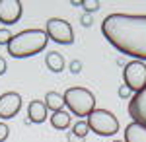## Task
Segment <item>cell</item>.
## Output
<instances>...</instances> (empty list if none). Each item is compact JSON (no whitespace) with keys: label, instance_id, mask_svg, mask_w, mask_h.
<instances>
[{"label":"cell","instance_id":"1","mask_svg":"<svg viewBox=\"0 0 146 142\" xmlns=\"http://www.w3.org/2000/svg\"><path fill=\"white\" fill-rule=\"evenodd\" d=\"M101 33L119 53L146 60V14H109L101 22Z\"/></svg>","mask_w":146,"mask_h":142},{"label":"cell","instance_id":"2","mask_svg":"<svg viewBox=\"0 0 146 142\" xmlns=\"http://www.w3.org/2000/svg\"><path fill=\"white\" fill-rule=\"evenodd\" d=\"M49 35L45 29H23L16 33L8 43V55L14 58H29L45 51Z\"/></svg>","mask_w":146,"mask_h":142},{"label":"cell","instance_id":"3","mask_svg":"<svg viewBox=\"0 0 146 142\" xmlns=\"http://www.w3.org/2000/svg\"><path fill=\"white\" fill-rule=\"evenodd\" d=\"M62 98H64V105L68 107V113L76 115L80 119L88 117L96 109V96L88 88H68Z\"/></svg>","mask_w":146,"mask_h":142},{"label":"cell","instance_id":"4","mask_svg":"<svg viewBox=\"0 0 146 142\" xmlns=\"http://www.w3.org/2000/svg\"><path fill=\"white\" fill-rule=\"evenodd\" d=\"M88 129L94 131L98 136H115L119 132V119L107 109H96L86 117Z\"/></svg>","mask_w":146,"mask_h":142},{"label":"cell","instance_id":"5","mask_svg":"<svg viewBox=\"0 0 146 142\" xmlns=\"http://www.w3.org/2000/svg\"><path fill=\"white\" fill-rule=\"evenodd\" d=\"M123 82L133 94L146 88V64L142 60H131L123 68Z\"/></svg>","mask_w":146,"mask_h":142},{"label":"cell","instance_id":"6","mask_svg":"<svg viewBox=\"0 0 146 142\" xmlns=\"http://www.w3.org/2000/svg\"><path fill=\"white\" fill-rule=\"evenodd\" d=\"M45 33L49 35V39H53L58 45H72L74 43V31H72V25L66 20L49 18L45 22Z\"/></svg>","mask_w":146,"mask_h":142},{"label":"cell","instance_id":"7","mask_svg":"<svg viewBox=\"0 0 146 142\" xmlns=\"http://www.w3.org/2000/svg\"><path fill=\"white\" fill-rule=\"evenodd\" d=\"M22 109V96L18 92H6L0 96V119H12Z\"/></svg>","mask_w":146,"mask_h":142},{"label":"cell","instance_id":"8","mask_svg":"<svg viewBox=\"0 0 146 142\" xmlns=\"http://www.w3.org/2000/svg\"><path fill=\"white\" fill-rule=\"evenodd\" d=\"M23 6L20 0H0V23L12 25L18 23L22 18Z\"/></svg>","mask_w":146,"mask_h":142},{"label":"cell","instance_id":"9","mask_svg":"<svg viewBox=\"0 0 146 142\" xmlns=\"http://www.w3.org/2000/svg\"><path fill=\"white\" fill-rule=\"evenodd\" d=\"M129 115L133 123H140L146 127V88L133 94V98L129 101Z\"/></svg>","mask_w":146,"mask_h":142},{"label":"cell","instance_id":"10","mask_svg":"<svg viewBox=\"0 0 146 142\" xmlns=\"http://www.w3.org/2000/svg\"><path fill=\"white\" fill-rule=\"evenodd\" d=\"M47 119V105L45 101H41V99H35L31 101L29 105H27V121L29 123H43Z\"/></svg>","mask_w":146,"mask_h":142},{"label":"cell","instance_id":"11","mask_svg":"<svg viewBox=\"0 0 146 142\" xmlns=\"http://www.w3.org/2000/svg\"><path fill=\"white\" fill-rule=\"evenodd\" d=\"M125 142H146V127L140 123H129L125 127Z\"/></svg>","mask_w":146,"mask_h":142},{"label":"cell","instance_id":"12","mask_svg":"<svg viewBox=\"0 0 146 142\" xmlns=\"http://www.w3.org/2000/svg\"><path fill=\"white\" fill-rule=\"evenodd\" d=\"M45 64H47V68H49L51 72H62L64 66H66V60H64V56L60 55V53L53 51V53H47Z\"/></svg>","mask_w":146,"mask_h":142},{"label":"cell","instance_id":"13","mask_svg":"<svg viewBox=\"0 0 146 142\" xmlns=\"http://www.w3.org/2000/svg\"><path fill=\"white\" fill-rule=\"evenodd\" d=\"M70 121H72V115L68 113V111H56L51 115V125H53V129L56 131H66L68 127H70Z\"/></svg>","mask_w":146,"mask_h":142},{"label":"cell","instance_id":"14","mask_svg":"<svg viewBox=\"0 0 146 142\" xmlns=\"http://www.w3.org/2000/svg\"><path fill=\"white\" fill-rule=\"evenodd\" d=\"M45 105H47V109H51L53 113L62 111V107H64V98H62V94H58V92H47Z\"/></svg>","mask_w":146,"mask_h":142},{"label":"cell","instance_id":"15","mask_svg":"<svg viewBox=\"0 0 146 142\" xmlns=\"http://www.w3.org/2000/svg\"><path fill=\"white\" fill-rule=\"evenodd\" d=\"M80 6L86 10V14H90V16L101 8V4L98 2V0H82V2H80Z\"/></svg>","mask_w":146,"mask_h":142},{"label":"cell","instance_id":"16","mask_svg":"<svg viewBox=\"0 0 146 142\" xmlns=\"http://www.w3.org/2000/svg\"><path fill=\"white\" fill-rule=\"evenodd\" d=\"M88 123L86 121H76V125L72 127V132L76 134V136H80V138H86V134H88Z\"/></svg>","mask_w":146,"mask_h":142},{"label":"cell","instance_id":"17","mask_svg":"<svg viewBox=\"0 0 146 142\" xmlns=\"http://www.w3.org/2000/svg\"><path fill=\"white\" fill-rule=\"evenodd\" d=\"M12 37H14V33L10 31V29H0V45H6L8 47V43L12 41Z\"/></svg>","mask_w":146,"mask_h":142},{"label":"cell","instance_id":"18","mask_svg":"<svg viewBox=\"0 0 146 142\" xmlns=\"http://www.w3.org/2000/svg\"><path fill=\"white\" fill-rule=\"evenodd\" d=\"M8 134H10V129H8V125L6 123H0V142H4L8 138Z\"/></svg>","mask_w":146,"mask_h":142},{"label":"cell","instance_id":"19","mask_svg":"<svg viewBox=\"0 0 146 142\" xmlns=\"http://www.w3.org/2000/svg\"><path fill=\"white\" fill-rule=\"evenodd\" d=\"M70 72H72V74H80V72H82V62H80V60H72V62H70Z\"/></svg>","mask_w":146,"mask_h":142},{"label":"cell","instance_id":"20","mask_svg":"<svg viewBox=\"0 0 146 142\" xmlns=\"http://www.w3.org/2000/svg\"><path fill=\"white\" fill-rule=\"evenodd\" d=\"M117 94H119V98H121V99H127L129 96H131V90H129V88H127V86L123 84V86L117 90Z\"/></svg>","mask_w":146,"mask_h":142},{"label":"cell","instance_id":"21","mask_svg":"<svg viewBox=\"0 0 146 142\" xmlns=\"http://www.w3.org/2000/svg\"><path fill=\"white\" fill-rule=\"evenodd\" d=\"M80 23H82L84 27H90V25H92V16H90V14H84L82 20H80Z\"/></svg>","mask_w":146,"mask_h":142},{"label":"cell","instance_id":"22","mask_svg":"<svg viewBox=\"0 0 146 142\" xmlns=\"http://www.w3.org/2000/svg\"><path fill=\"white\" fill-rule=\"evenodd\" d=\"M66 140H68V142H84V138H80V136H76L74 132L70 131V132L66 134Z\"/></svg>","mask_w":146,"mask_h":142},{"label":"cell","instance_id":"23","mask_svg":"<svg viewBox=\"0 0 146 142\" xmlns=\"http://www.w3.org/2000/svg\"><path fill=\"white\" fill-rule=\"evenodd\" d=\"M6 68H8V64H6V60H4V58L0 56V76H2V74H6Z\"/></svg>","mask_w":146,"mask_h":142},{"label":"cell","instance_id":"24","mask_svg":"<svg viewBox=\"0 0 146 142\" xmlns=\"http://www.w3.org/2000/svg\"><path fill=\"white\" fill-rule=\"evenodd\" d=\"M80 2H82V0H72V2H70V4H72V6H76V8H78V6H80Z\"/></svg>","mask_w":146,"mask_h":142},{"label":"cell","instance_id":"25","mask_svg":"<svg viewBox=\"0 0 146 142\" xmlns=\"http://www.w3.org/2000/svg\"><path fill=\"white\" fill-rule=\"evenodd\" d=\"M113 142H125V140H113Z\"/></svg>","mask_w":146,"mask_h":142}]
</instances>
